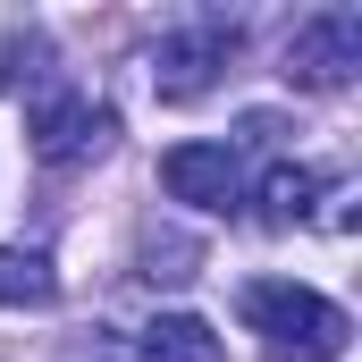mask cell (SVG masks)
<instances>
[{
  "label": "cell",
  "mask_w": 362,
  "mask_h": 362,
  "mask_svg": "<svg viewBox=\"0 0 362 362\" xmlns=\"http://www.w3.org/2000/svg\"><path fill=\"white\" fill-rule=\"evenodd\" d=\"M245 329L262 337L270 362H346V337H354V320L320 286H295V278H253L245 286Z\"/></svg>",
  "instance_id": "cell-1"
},
{
  "label": "cell",
  "mask_w": 362,
  "mask_h": 362,
  "mask_svg": "<svg viewBox=\"0 0 362 362\" xmlns=\"http://www.w3.org/2000/svg\"><path fill=\"white\" fill-rule=\"evenodd\" d=\"M110 135H118V110H110V101H85V93H68V85H51V93L25 101V144H34V160H51V169L101 160Z\"/></svg>",
  "instance_id": "cell-2"
},
{
  "label": "cell",
  "mask_w": 362,
  "mask_h": 362,
  "mask_svg": "<svg viewBox=\"0 0 362 362\" xmlns=\"http://www.w3.org/2000/svg\"><path fill=\"white\" fill-rule=\"evenodd\" d=\"M286 85L303 93H346L362 76V8H312L295 34H286V68H278Z\"/></svg>",
  "instance_id": "cell-3"
},
{
  "label": "cell",
  "mask_w": 362,
  "mask_h": 362,
  "mask_svg": "<svg viewBox=\"0 0 362 362\" xmlns=\"http://www.w3.org/2000/svg\"><path fill=\"white\" fill-rule=\"evenodd\" d=\"M236 25H219V17H194L177 34H160V51H152V93L160 101H202V93L219 85V68L236 59Z\"/></svg>",
  "instance_id": "cell-4"
},
{
  "label": "cell",
  "mask_w": 362,
  "mask_h": 362,
  "mask_svg": "<svg viewBox=\"0 0 362 362\" xmlns=\"http://www.w3.org/2000/svg\"><path fill=\"white\" fill-rule=\"evenodd\" d=\"M160 185H169V202H194V211H236L245 202V160H236V144H169Z\"/></svg>",
  "instance_id": "cell-5"
},
{
  "label": "cell",
  "mask_w": 362,
  "mask_h": 362,
  "mask_svg": "<svg viewBox=\"0 0 362 362\" xmlns=\"http://www.w3.org/2000/svg\"><path fill=\"white\" fill-rule=\"evenodd\" d=\"M0 303H8V312H42V303H59L51 253H34V245H0Z\"/></svg>",
  "instance_id": "cell-6"
},
{
  "label": "cell",
  "mask_w": 362,
  "mask_h": 362,
  "mask_svg": "<svg viewBox=\"0 0 362 362\" xmlns=\"http://www.w3.org/2000/svg\"><path fill=\"white\" fill-rule=\"evenodd\" d=\"M312 194H320V169H303V160H270L253 202H262L270 228H303V219H312Z\"/></svg>",
  "instance_id": "cell-7"
},
{
  "label": "cell",
  "mask_w": 362,
  "mask_h": 362,
  "mask_svg": "<svg viewBox=\"0 0 362 362\" xmlns=\"http://www.w3.org/2000/svg\"><path fill=\"white\" fill-rule=\"evenodd\" d=\"M144 362H219V329L211 320H194V312H160L152 329H144Z\"/></svg>",
  "instance_id": "cell-8"
},
{
  "label": "cell",
  "mask_w": 362,
  "mask_h": 362,
  "mask_svg": "<svg viewBox=\"0 0 362 362\" xmlns=\"http://www.w3.org/2000/svg\"><path fill=\"white\" fill-rule=\"evenodd\" d=\"M25 51H34V42H25V34H0V93L17 85V59H25Z\"/></svg>",
  "instance_id": "cell-9"
}]
</instances>
